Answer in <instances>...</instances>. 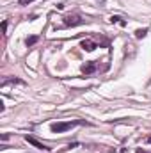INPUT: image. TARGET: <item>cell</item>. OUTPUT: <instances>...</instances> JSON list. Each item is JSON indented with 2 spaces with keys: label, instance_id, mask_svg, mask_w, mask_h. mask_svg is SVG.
<instances>
[{
  "label": "cell",
  "instance_id": "7c38bea8",
  "mask_svg": "<svg viewBox=\"0 0 151 153\" xmlns=\"http://www.w3.org/2000/svg\"><path fill=\"white\" fill-rule=\"evenodd\" d=\"M146 141H148V143H150V144H151V137H148V139H146Z\"/></svg>",
  "mask_w": 151,
  "mask_h": 153
},
{
  "label": "cell",
  "instance_id": "ba28073f",
  "mask_svg": "<svg viewBox=\"0 0 151 153\" xmlns=\"http://www.w3.org/2000/svg\"><path fill=\"white\" fill-rule=\"evenodd\" d=\"M38 41H39V36H30V38L25 39V45H27V46H32V45L38 43Z\"/></svg>",
  "mask_w": 151,
  "mask_h": 153
},
{
  "label": "cell",
  "instance_id": "6da1fadb",
  "mask_svg": "<svg viewBox=\"0 0 151 153\" xmlns=\"http://www.w3.org/2000/svg\"><path fill=\"white\" fill-rule=\"evenodd\" d=\"M78 125H89L85 119H71V121H57V123H52L50 125V130L53 134H62L66 130H71L73 126H78Z\"/></svg>",
  "mask_w": 151,
  "mask_h": 153
},
{
  "label": "cell",
  "instance_id": "8992f818",
  "mask_svg": "<svg viewBox=\"0 0 151 153\" xmlns=\"http://www.w3.org/2000/svg\"><path fill=\"white\" fill-rule=\"evenodd\" d=\"M110 22H112V23H119L121 27H126V22H124L121 16H112V18H110Z\"/></svg>",
  "mask_w": 151,
  "mask_h": 153
},
{
  "label": "cell",
  "instance_id": "30bf717a",
  "mask_svg": "<svg viewBox=\"0 0 151 153\" xmlns=\"http://www.w3.org/2000/svg\"><path fill=\"white\" fill-rule=\"evenodd\" d=\"M30 2H34V0H18L20 5H27V4H30Z\"/></svg>",
  "mask_w": 151,
  "mask_h": 153
},
{
  "label": "cell",
  "instance_id": "52a82bcc",
  "mask_svg": "<svg viewBox=\"0 0 151 153\" xmlns=\"http://www.w3.org/2000/svg\"><path fill=\"white\" fill-rule=\"evenodd\" d=\"M7 84H25V82L20 80V78H11V80H4V82H2V87H5Z\"/></svg>",
  "mask_w": 151,
  "mask_h": 153
},
{
  "label": "cell",
  "instance_id": "8fae6325",
  "mask_svg": "<svg viewBox=\"0 0 151 153\" xmlns=\"http://www.w3.org/2000/svg\"><path fill=\"white\" fill-rule=\"evenodd\" d=\"M135 153H150V152H146V150H142V148H137V150H135Z\"/></svg>",
  "mask_w": 151,
  "mask_h": 153
},
{
  "label": "cell",
  "instance_id": "7a4b0ae2",
  "mask_svg": "<svg viewBox=\"0 0 151 153\" xmlns=\"http://www.w3.org/2000/svg\"><path fill=\"white\" fill-rule=\"evenodd\" d=\"M85 20L78 14V13H73V14H68L64 16V25L66 27H78V25H84Z\"/></svg>",
  "mask_w": 151,
  "mask_h": 153
},
{
  "label": "cell",
  "instance_id": "277c9868",
  "mask_svg": "<svg viewBox=\"0 0 151 153\" xmlns=\"http://www.w3.org/2000/svg\"><path fill=\"white\" fill-rule=\"evenodd\" d=\"M80 48H82V50H85V52H93V50H96V48H98V45H96L94 41H91V39H84V41L80 43Z\"/></svg>",
  "mask_w": 151,
  "mask_h": 153
},
{
  "label": "cell",
  "instance_id": "3957f363",
  "mask_svg": "<svg viewBox=\"0 0 151 153\" xmlns=\"http://www.w3.org/2000/svg\"><path fill=\"white\" fill-rule=\"evenodd\" d=\"M25 141H27L29 144H32L34 148H38V150H43V152H48V150H50L48 146H44L43 143H39L38 139H36V137H32V135H25Z\"/></svg>",
  "mask_w": 151,
  "mask_h": 153
},
{
  "label": "cell",
  "instance_id": "9c48e42d",
  "mask_svg": "<svg viewBox=\"0 0 151 153\" xmlns=\"http://www.w3.org/2000/svg\"><path fill=\"white\" fill-rule=\"evenodd\" d=\"M146 34H148V29H139V30H135V38L137 39H142Z\"/></svg>",
  "mask_w": 151,
  "mask_h": 153
},
{
  "label": "cell",
  "instance_id": "5b68a950",
  "mask_svg": "<svg viewBox=\"0 0 151 153\" xmlns=\"http://www.w3.org/2000/svg\"><path fill=\"white\" fill-rule=\"evenodd\" d=\"M94 71H96V62L94 61H89V62H85L82 66V73H85V75H91Z\"/></svg>",
  "mask_w": 151,
  "mask_h": 153
}]
</instances>
